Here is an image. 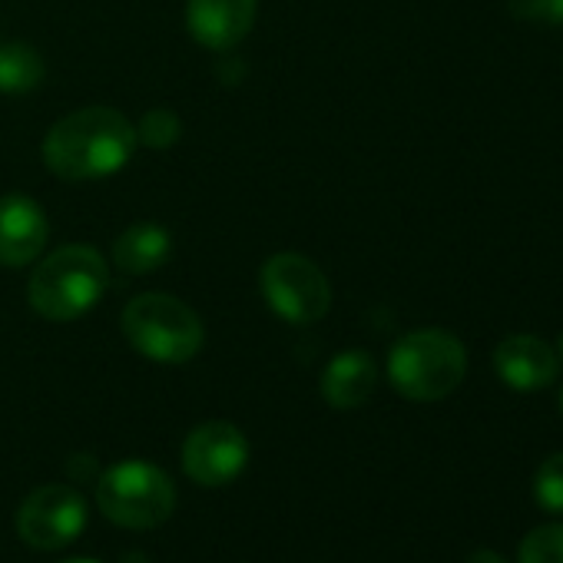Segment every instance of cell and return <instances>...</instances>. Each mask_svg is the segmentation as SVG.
Listing matches in <instances>:
<instances>
[{
    "label": "cell",
    "mask_w": 563,
    "mask_h": 563,
    "mask_svg": "<svg viewBox=\"0 0 563 563\" xmlns=\"http://www.w3.org/2000/svg\"><path fill=\"white\" fill-rule=\"evenodd\" d=\"M136 150V126L113 107H84L51 126L44 163L54 176L84 183L120 173Z\"/></svg>",
    "instance_id": "obj_1"
},
{
    "label": "cell",
    "mask_w": 563,
    "mask_h": 563,
    "mask_svg": "<svg viewBox=\"0 0 563 563\" xmlns=\"http://www.w3.org/2000/svg\"><path fill=\"white\" fill-rule=\"evenodd\" d=\"M110 268L100 249L74 242L51 252L27 282V302L47 322H74L87 316L107 292Z\"/></svg>",
    "instance_id": "obj_2"
},
{
    "label": "cell",
    "mask_w": 563,
    "mask_h": 563,
    "mask_svg": "<svg viewBox=\"0 0 563 563\" xmlns=\"http://www.w3.org/2000/svg\"><path fill=\"white\" fill-rule=\"evenodd\" d=\"M467 375V349L444 329H418L395 342L388 378L408 401H441L461 388Z\"/></svg>",
    "instance_id": "obj_3"
},
{
    "label": "cell",
    "mask_w": 563,
    "mask_h": 563,
    "mask_svg": "<svg viewBox=\"0 0 563 563\" xmlns=\"http://www.w3.org/2000/svg\"><path fill=\"white\" fill-rule=\"evenodd\" d=\"M120 325L126 342L159 365H183L196 358L206 342L202 319L169 292H143L130 299Z\"/></svg>",
    "instance_id": "obj_4"
},
{
    "label": "cell",
    "mask_w": 563,
    "mask_h": 563,
    "mask_svg": "<svg viewBox=\"0 0 563 563\" xmlns=\"http://www.w3.org/2000/svg\"><path fill=\"white\" fill-rule=\"evenodd\" d=\"M97 504L117 527L153 530L169 520L176 484L153 461H120L97 477Z\"/></svg>",
    "instance_id": "obj_5"
},
{
    "label": "cell",
    "mask_w": 563,
    "mask_h": 563,
    "mask_svg": "<svg viewBox=\"0 0 563 563\" xmlns=\"http://www.w3.org/2000/svg\"><path fill=\"white\" fill-rule=\"evenodd\" d=\"M258 289L268 309L289 325H312L332 309V286L325 272L302 252H278L265 258Z\"/></svg>",
    "instance_id": "obj_6"
},
{
    "label": "cell",
    "mask_w": 563,
    "mask_h": 563,
    "mask_svg": "<svg viewBox=\"0 0 563 563\" xmlns=\"http://www.w3.org/2000/svg\"><path fill=\"white\" fill-rule=\"evenodd\" d=\"M87 517L90 510L77 487L44 484L24 497L18 510V533L34 550H60L87 530Z\"/></svg>",
    "instance_id": "obj_7"
},
{
    "label": "cell",
    "mask_w": 563,
    "mask_h": 563,
    "mask_svg": "<svg viewBox=\"0 0 563 563\" xmlns=\"http://www.w3.org/2000/svg\"><path fill=\"white\" fill-rule=\"evenodd\" d=\"M249 464V441L232 421H202L183 441V471L199 487H222Z\"/></svg>",
    "instance_id": "obj_8"
},
{
    "label": "cell",
    "mask_w": 563,
    "mask_h": 563,
    "mask_svg": "<svg viewBox=\"0 0 563 563\" xmlns=\"http://www.w3.org/2000/svg\"><path fill=\"white\" fill-rule=\"evenodd\" d=\"M51 242V222L37 199L11 192L0 199V265L21 268L41 258Z\"/></svg>",
    "instance_id": "obj_9"
},
{
    "label": "cell",
    "mask_w": 563,
    "mask_h": 563,
    "mask_svg": "<svg viewBox=\"0 0 563 563\" xmlns=\"http://www.w3.org/2000/svg\"><path fill=\"white\" fill-rule=\"evenodd\" d=\"M258 0H189L186 27L206 51L225 54L242 44L255 24Z\"/></svg>",
    "instance_id": "obj_10"
},
{
    "label": "cell",
    "mask_w": 563,
    "mask_h": 563,
    "mask_svg": "<svg viewBox=\"0 0 563 563\" xmlns=\"http://www.w3.org/2000/svg\"><path fill=\"white\" fill-rule=\"evenodd\" d=\"M494 372L514 391H540L556 382L560 358L537 335H510L494 349Z\"/></svg>",
    "instance_id": "obj_11"
},
{
    "label": "cell",
    "mask_w": 563,
    "mask_h": 563,
    "mask_svg": "<svg viewBox=\"0 0 563 563\" xmlns=\"http://www.w3.org/2000/svg\"><path fill=\"white\" fill-rule=\"evenodd\" d=\"M322 398L339 408V411H352V408H362L375 388H378V365L368 352L362 349H352V352H342L335 355L325 372H322Z\"/></svg>",
    "instance_id": "obj_12"
},
{
    "label": "cell",
    "mask_w": 563,
    "mask_h": 563,
    "mask_svg": "<svg viewBox=\"0 0 563 563\" xmlns=\"http://www.w3.org/2000/svg\"><path fill=\"white\" fill-rule=\"evenodd\" d=\"M173 252V235L159 222H136L123 229L113 242V265L126 275L156 272Z\"/></svg>",
    "instance_id": "obj_13"
},
{
    "label": "cell",
    "mask_w": 563,
    "mask_h": 563,
    "mask_svg": "<svg viewBox=\"0 0 563 563\" xmlns=\"http://www.w3.org/2000/svg\"><path fill=\"white\" fill-rule=\"evenodd\" d=\"M44 77H47L44 57L31 44L14 41L0 47V93L11 97L31 93L44 84Z\"/></svg>",
    "instance_id": "obj_14"
},
{
    "label": "cell",
    "mask_w": 563,
    "mask_h": 563,
    "mask_svg": "<svg viewBox=\"0 0 563 563\" xmlns=\"http://www.w3.org/2000/svg\"><path fill=\"white\" fill-rule=\"evenodd\" d=\"M179 136H183V120L166 107L146 110L136 123V143H143L150 150H169L179 143Z\"/></svg>",
    "instance_id": "obj_15"
},
{
    "label": "cell",
    "mask_w": 563,
    "mask_h": 563,
    "mask_svg": "<svg viewBox=\"0 0 563 563\" xmlns=\"http://www.w3.org/2000/svg\"><path fill=\"white\" fill-rule=\"evenodd\" d=\"M517 563H563V523L533 527L517 547Z\"/></svg>",
    "instance_id": "obj_16"
},
{
    "label": "cell",
    "mask_w": 563,
    "mask_h": 563,
    "mask_svg": "<svg viewBox=\"0 0 563 563\" xmlns=\"http://www.w3.org/2000/svg\"><path fill=\"white\" fill-rule=\"evenodd\" d=\"M533 497L543 510L550 514H563V451L560 454H550L537 477H533Z\"/></svg>",
    "instance_id": "obj_17"
},
{
    "label": "cell",
    "mask_w": 563,
    "mask_h": 563,
    "mask_svg": "<svg viewBox=\"0 0 563 563\" xmlns=\"http://www.w3.org/2000/svg\"><path fill=\"white\" fill-rule=\"evenodd\" d=\"M510 11L530 24H553L563 27V0H510Z\"/></svg>",
    "instance_id": "obj_18"
},
{
    "label": "cell",
    "mask_w": 563,
    "mask_h": 563,
    "mask_svg": "<svg viewBox=\"0 0 563 563\" xmlns=\"http://www.w3.org/2000/svg\"><path fill=\"white\" fill-rule=\"evenodd\" d=\"M467 563H507V560L500 553H494V550H477V553L467 556Z\"/></svg>",
    "instance_id": "obj_19"
},
{
    "label": "cell",
    "mask_w": 563,
    "mask_h": 563,
    "mask_svg": "<svg viewBox=\"0 0 563 563\" xmlns=\"http://www.w3.org/2000/svg\"><path fill=\"white\" fill-rule=\"evenodd\" d=\"M60 563H100V560H93V556H70V560H60Z\"/></svg>",
    "instance_id": "obj_20"
},
{
    "label": "cell",
    "mask_w": 563,
    "mask_h": 563,
    "mask_svg": "<svg viewBox=\"0 0 563 563\" xmlns=\"http://www.w3.org/2000/svg\"><path fill=\"white\" fill-rule=\"evenodd\" d=\"M553 352H556V358L563 362V332H560V339H556V349H553Z\"/></svg>",
    "instance_id": "obj_21"
},
{
    "label": "cell",
    "mask_w": 563,
    "mask_h": 563,
    "mask_svg": "<svg viewBox=\"0 0 563 563\" xmlns=\"http://www.w3.org/2000/svg\"><path fill=\"white\" fill-rule=\"evenodd\" d=\"M560 408H563V395H560Z\"/></svg>",
    "instance_id": "obj_22"
}]
</instances>
